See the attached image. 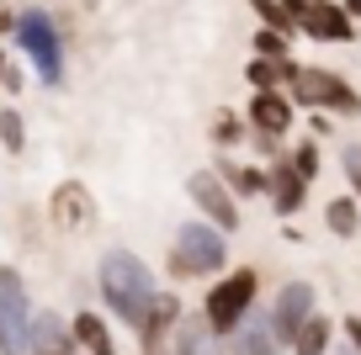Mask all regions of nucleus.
I'll return each mask as SVG.
<instances>
[{
    "label": "nucleus",
    "mask_w": 361,
    "mask_h": 355,
    "mask_svg": "<svg viewBox=\"0 0 361 355\" xmlns=\"http://www.w3.org/2000/svg\"><path fill=\"white\" fill-rule=\"evenodd\" d=\"M186 318V302L176 297V292H154V302H149V313H144V323H138V344L144 350H154V355H170V334H176V323Z\"/></svg>",
    "instance_id": "nucleus-11"
},
{
    "label": "nucleus",
    "mask_w": 361,
    "mask_h": 355,
    "mask_svg": "<svg viewBox=\"0 0 361 355\" xmlns=\"http://www.w3.org/2000/svg\"><path fill=\"white\" fill-rule=\"evenodd\" d=\"M80 355H85V350H80Z\"/></svg>",
    "instance_id": "nucleus-35"
},
{
    "label": "nucleus",
    "mask_w": 361,
    "mask_h": 355,
    "mask_svg": "<svg viewBox=\"0 0 361 355\" xmlns=\"http://www.w3.org/2000/svg\"><path fill=\"white\" fill-rule=\"evenodd\" d=\"M298 75V58H266V54H250L245 80L250 90H287V80Z\"/></svg>",
    "instance_id": "nucleus-19"
},
{
    "label": "nucleus",
    "mask_w": 361,
    "mask_h": 355,
    "mask_svg": "<svg viewBox=\"0 0 361 355\" xmlns=\"http://www.w3.org/2000/svg\"><path fill=\"white\" fill-rule=\"evenodd\" d=\"M287 96H293L303 111L324 106V111H335V117H361V90L350 85L345 75H335V69L298 64V75L287 80Z\"/></svg>",
    "instance_id": "nucleus-5"
},
{
    "label": "nucleus",
    "mask_w": 361,
    "mask_h": 355,
    "mask_svg": "<svg viewBox=\"0 0 361 355\" xmlns=\"http://www.w3.org/2000/svg\"><path fill=\"white\" fill-rule=\"evenodd\" d=\"M138 355H154V350H138Z\"/></svg>",
    "instance_id": "nucleus-33"
},
{
    "label": "nucleus",
    "mask_w": 361,
    "mask_h": 355,
    "mask_svg": "<svg viewBox=\"0 0 361 355\" xmlns=\"http://www.w3.org/2000/svg\"><path fill=\"white\" fill-rule=\"evenodd\" d=\"M207 138H213V149H239V144H250V117L245 111H234V106H218L213 117H207Z\"/></svg>",
    "instance_id": "nucleus-20"
},
{
    "label": "nucleus",
    "mask_w": 361,
    "mask_h": 355,
    "mask_svg": "<svg viewBox=\"0 0 361 355\" xmlns=\"http://www.w3.org/2000/svg\"><path fill=\"white\" fill-rule=\"evenodd\" d=\"M11 48L32 64V75H37L43 90H64V75H69V64H64V27L54 22L48 6H37V0L22 6V22H16Z\"/></svg>",
    "instance_id": "nucleus-2"
},
{
    "label": "nucleus",
    "mask_w": 361,
    "mask_h": 355,
    "mask_svg": "<svg viewBox=\"0 0 361 355\" xmlns=\"http://www.w3.org/2000/svg\"><path fill=\"white\" fill-rule=\"evenodd\" d=\"M308 186H314V180L298 175L293 154L271 159V191H266V201H271V212H276V218H298V212H303V201H308Z\"/></svg>",
    "instance_id": "nucleus-14"
},
{
    "label": "nucleus",
    "mask_w": 361,
    "mask_h": 355,
    "mask_svg": "<svg viewBox=\"0 0 361 355\" xmlns=\"http://www.w3.org/2000/svg\"><path fill=\"white\" fill-rule=\"evenodd\" d=\"M224 350L228 355H287L282 334H276V323H271V302H255V308L245 313V323L224 340Z\"/></svg>",
    "instance_id": "nucleus-10"
},
{
    "label": "nucleus",
    "mask_w": 361,
    "mask_h": 355,
    "mask_svg": "<svg viewBox=\"0 0 361 355\" xmlns=\"http://www.w3.org/2000/svg\"><path fill=\"white\" fill-rule=\"evenodd\" d=\"M324 228L335 233V239H356V233H361V197H356V191L324 201Z\"/></svg>",
    "instance_id": "nucleus-21"
},
{
    "label": "nucleus",
    "mask_w": 361,
    "mask_h": 355,
    "mask_svg": "<svg viewBox=\"0 0 361 355\" xmlns=\"http://www.w3.org/2000/svg\"><path fill=\"white\" fill-rule=\"evenodd\" d=\"M298 22H303V37H314V43H356L361 37V22L340 0H319L314 11H303Z\"/></svg>",
    "instance_id": "nucleus-12"
},
{
    "label": "nucleus",
    "mask_w": 361,
    "mask_h": 355,
    "mask_svg": "<svg viewBox=\"0 0 361 355\" xmlns=\"http://www.w3.org/2000/svg\"><path fill=\"white\" fill-rule=\"evenodd\" d=\"M32 292L16 266H0V355H32Z\"/></svg>",
    "instance_id": "nucleus-6"
},
{
    "label": "nucleus",
    "mask_w": 361,
    "mask_h": 355,
    "mask_svg": "<svg viewBox=\"0 0 361 355\" xmlns=\"http://www.w3.org/2000/svg\"><path fill=\"white\" fill-rule=\"evenodd\" d=\"M308 133H314V138H329V133H335V111L314 106V111H308Z\"/></svg>",
    "instance_id": "nucleus-28"
},
{
    "label": "nucleus",
    "mask_w": 361,
    "mask_h": 355,
    "mask_svg": "<svg viewBox=\"0 0 361 355\" xmlns=\"http://www.w3.org/2000/svg\"><path fill=\"white\" fill-rule=\"evenodd\" d=\"M0 90H11V96H22V90H27V69L16 64V58H11V69H6V85H0Z\"/></svg>",
    "instance_id": "nucleus-30"
},
{
    "label": "nucleus",
    "mask_w": 361,
    "mask_h": 355,
    "mask_svg": "<svg viewBox=\"0 0 361 355\" xmlns=\"http://www.w3.org/2000/svg\"><path fill=\"white\" fill-rule=\"evenodd\" d=\"M255 302H260V270L255 266H234V270H224V276L207 281L202 313H207V323L228 340V334L245 323V313L255 308Z\"/></svg>",
    "instance_id": "nucleus-4"
},
{
    "label": "nucleus",
    "mask_w": 361,
    "mask_h": 355,
    "mask_svg": "<svg viewBox=\"0 0 361 355\" xmlns=\"http://www.w3.org/2000/svg\"><path fill=\"white\" fill-rule=\"evenodd\" d=\"M165 270L176 281H207L228 270V233L213 218H186L170 239V260Z\"/></svg>",
    "instance_id": "nucleus-3"
},
{
    "label": "nucleus",
    "mask_w": 361,
    "mask_h": 355,
    "mask_svg": "<svg viewBox=\"0 0 361 355\" xmlns=\"http://www.w3.org/2000/svg\"><path fill=\"white\" fill-rule=\"evenodd\" d=\"M298 101L287 96V90H250V106H245V117H250V127H260V133H293V123H298Z\"/></svg>",
    "instance_id": "nucleus-13"
},
{
    "label": "nucleus",
    "mask_w": 361,
    "mask_h": 355,
    "mask_svg": "<svg viewBox=\"0 0 361 355\" xmlns=\"http://www.w3.org/2000/svg\"><path fill=\"white\" fill-rule=\"evenodd\" d=\"M329 355H356V350H350V344H345V340H340V344H335V350H329Z\"/></svg>",
    "instance_id": "nucleus-32"
},
{
    "label": "nucleus",
    "mask_w": 361,
    "mask_h": 355,
    "mask_svg": "<svg viewBox=\"0 0 361 355\" xmlns=\"http://www.w3.org/2000/svg\"><path fill=\"white\" fill-rule=\"evenodd\" d=\"M329 350H335V318H329V313H314V318L298 329L293 355H329Z\"/></svg>",
    "instance_id": "nucleus-22"
},
{
    "label": "nucleus",
    "mask_w": 361,
    "mask_h": 355,
    "mask_svg": "<svg viewBox=\"0 0 361 355\" xmlns=\"http://www.w3.org/2000/svg\"><path fill=\"white\" fill-rule=\"evenodd\" d=\"M16 6H27V0H16Z\"/></svg>",
    "instance_id": "nucleus-34"
},
{
    "label": "nucleus",
    "mask_w": 361,
    "mask_h": 355,
    "mask_svg": "<svg viewBox=\"0 0 361 355\" xmlns=\"http://www.w3.org/2000/svg\"><path fill=\"white\" fill-rule=\"evenodd\" d=\"M340 170H345L350 191L361 197V144H345V149H340Z\"/></svg>",
    "instance_id": "nucleus-27"
},
{
    "label": "nucleus",
    "mask_w": 361,
    "mask_h": 355,
    "mask_svg": "<svg viewBox=\"0 0 361 355\" xmlns=\"http://www.w3.org/2000/svg\"><path fill=\"white\" fill-rule=\"evenodd\" d=\"M0 149L6 154H27V117L16 106H0Z\"/></svg>",
    "instance_id": "nucleus-24"
},
{
    "label": "nucleus",
    "mask_w": 361,
    "mask_h": 355,
    "mask_svg": "<svg viewBox=\"0 0 361 355\" xmlns=\"http://www.w3.org/2000/svg\"><path fill=\"white\" fill-rule=\"evenodd\" d=\"M75 340H80V350H85V355H117L112 323H106L96 308H80L75 313Z\"/></svg>",
    "instance_id": "nucleus-18"
},
{
    "label": "nucleus",
    "mask_w": 361,
    "mask_h": 355,
    "mask_svg": "<svg viewBox=\"0 0 361 355\" xmlns=\"http://www.w3.org/2000/svg\"><path fill=\"white\" fill-rule=\"evenodd\" d=\"M293 32H276V27H255L250 37V54H266V58H293Z\"/></svg>",
    "instance_id": "nucleus-25"
},
{
    "label": "nucleus",
    "mask_w": 361,
    "mask_h": 355,
    "mask_svg": "<svg viewBox=\"0 0 361 355\" xmlns=\"http://www.w3.org/2000/svg\"><path fill=\"white\" fill-rule=\"evenodd\" d=\"M250 11L260 16V27H276V32L303 37V22H298V11L287 6V0H250Z\"/></svg>",
    "instance_id": "nucleus-23"
},
{
    "label": "nucleus",
    "mask_w": 361,
    "mask_h": 355,
    "mask_svg": "<svg viewBox=\"0 0 361 355\" xmlns=\"http://www.w3.org/2000/svg\"><path fill=\"white\" fill-rule=\"evenodd\" d=\"M96 292H102L106 313L123 318V329H138L149 302H154V292H159V281H154V270H149V260L138 249L112 244L102 255V266H96Z\"/></svg>",
    "instance_id": "nucleus-1"
},
{
    "label": "nucleus",
    "mask_w": 361,
    "mask_h": 355,
    "mask_svg": "<svg viewBox=\"0 0 361 355\" xmlns=\"http://www.w3.org/2000/svg\"><path fill=\"white\" fill-rule=\"evenodd\" d=\"M340 340L361 355V318H356V313H345V318H340Z\"/></svg>",
    "instance_id": "nucleus-29"
},
{
    "label": "nucleus",
    "mask_w": 361,
    "mask_h": 355,
    "mask_svg": "<svg viewBox=\"0 0 361 355\" xmlns=\"http://www.w3.org/2000/svg\"><path fill=\"white\" fill-rule=\"evenodd\" d=\"M6 69H11V48H0V85H6Z\"/></svg>",
    "instance_id": "nucleus-31"
},
{
    "label": "nucleus",
    "mask_w": 361,
    "mask_h": 355,
    "mask_svg": "<svg viewBox=\"0 0 361 355\" xmlns=\"http://www.w3.org/2000/svg\"><path fill=\"white\" fill-rule=\"evenodd\" d=\"M314 313H319V287H314V281L293 276V281H282V287H276V297H271V323H276V334H282L287 350H293L298 329H303Z\"/></svg>",
    "instance_id": "nucleus-8"
},
{
    "label": "nucleus",
    "mask_w": 361,
    "mask_h": 355,
    "mask_svg": "<svg viewBox=\"0 0 361 355\" xmlns=\"http://www.w3.org/2000/svg\"><path fill=\"white\" fill-rule=\"evenodd\" d=\"M186 197H192V207L202 212V218H213L224 233L245 228V212H239L245 201L228 191V180L218 175V170H192V175H186Z\"/></svg>",
    "instance_id": "nucleus-7"
},
{
    "label": "nucleus",
    "mask_w": 361,
    "mask_h": 355,
    "mask_svg": "<svg viewBox=\"0 0 361 355\" xmlns=\"http://www.w3.org/2000/svg\"><path fill=\"white\" fill-rule=\"evenodd\" d=\"M218 175L228 180V191H234L239 201H255V197H266L271 191V165H260V159H218Z\"/></svg>",
    "instance_id": "nucleus-17"
},
{
    "label": "nucleus",
    "mask_w": 361,
    "mask_h": 355,
    "mask_svg": "<svg viewBox=\"0 0 361 355\" xmlns=\"http://www.w3.org/2000/svg\"><path fill=\"white\" fill-rule=\"evenodd\" d=\"M287 154H293V165H298V175H303V180H319V170H324V154H319V138H314V133L298 138Z\"/></svg>",
    "instance_id": "nucleus-26"
},
{
    "label": "nucleus",
    "mask_w": 361,
    "mask_h": 355,
    "mask_svg": "<svg viewBox=\"0 0 361 355\" xmlns=\"http://www.w3.org/2000/svg\"><path fill=\"white\" fill-rule=\"evenodd\" d=\"M170 355H228L224 350V334L207 323V313H186V318L176 323V334H170Z\"/></svg>",
    "instance_id": "nucleus-16"
},
{
    "label": "nucleus",
    "mask_w": 361,
    "mask_h": 355,
    "mask_svg": "<svg viewBox=\"0 0 361 355\" xmlns=\"http://www.w3.org/2000/svg\"><path fill=\"white\" fill-rule=\"evenodd\" d=\"M48 218H54L59 233H85V228H96V218H102L96 191H90L85 180H59L54 197H48Z\"/></svg>",
    "instance_id": "nucleus-9"
},
{
    "label": "nucleus",
    "mask_w": 361,
    "mask_h": 355,
    "mask_svg": "<svg viewBox=\"0 0 361 355\" xmlns=\"http://www.w3.org/2000/svg\"><path fill=\"white\" fill-rule=\"evenodd\" d=\"M32 355H80L75 318H64L54 308H37L32 313Z\"/></svg>",
    "instance_id": "nucleus-15"
}]
</instances>
